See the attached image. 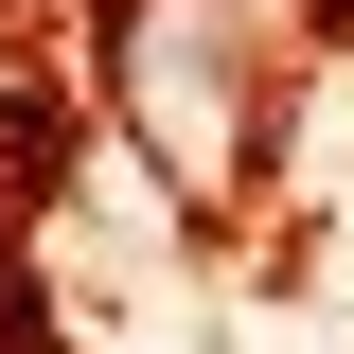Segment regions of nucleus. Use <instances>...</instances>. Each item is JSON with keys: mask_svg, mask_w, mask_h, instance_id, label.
Masks as SVG:
<instances>
[{"mask_svg": "<svg viewBox=\"0 0 354 354\" xmlns=\"http://www.w3.org/2000/svg\"><path fill=\"white\" fill-rule=\"evenodd\" d=\"M301 18L283 0H106V88H124V124L160 177L230 195L266 160V88H283Z\"/></svg>", "mask_w": 354, "mask_h": 354, "instance_id": "f257e3e1", "label": "nucleus"}]
</instances>
